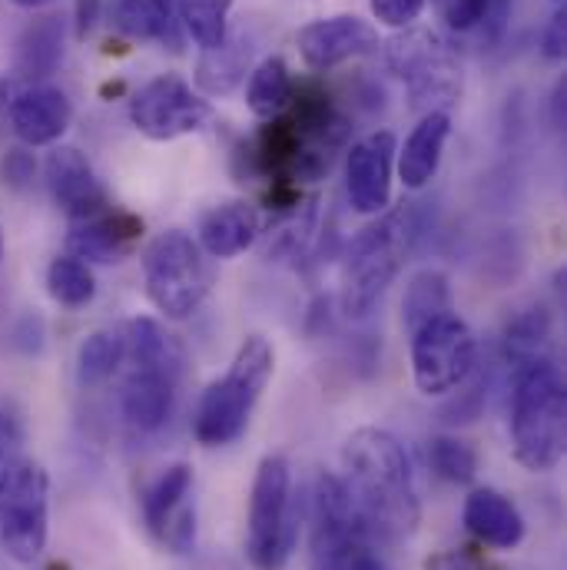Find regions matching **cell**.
I'll list each match as a JSON object with an SVG mask.
<instances>
[{
    "mask_svg": "<svg viewBox=\"0 0 567 570\" xmlns=\"http://www.w3.org/2000/svg\"><path fill=\"white\" fill-rule=\"evenodd\" d=\"M342 484L382 541H405L422 524V498L402 441L382 428H359L342 448Z\"/></svg>",
    "mask_w": 567,
    "mask_h": 570,
    "instance_id": "cell-1",
    "label": "cell"
},
{
    "mask_svg": "<svg viewBox=\"0 0 567 570\" xmlns=\"http://www.w3.org/2000/svg\"><path fill=\"white\" fill-rule=\"evenodd\" d=\"M567 392L555 362L541 358L515 372L511 389V444L515 458L535 471H555L565 458Z\"/></svg>",
    "mask_w": 567,
    "mask_h": 570,
    "instance_id": "cell-2",
    "label": "cell"
},
{
    "mask_svg": "<svg viewBox=\"0 0 567 570\" xmlns=\"http://www.w3.org/2000/svg\"><path fill=\"white\" fill-rule=\"evenodd\" d=\"M419 239V216L412 206L385 209L349 246L342 266V308L349 315H369L385 288L402 273Z\"/></svg>",
    "mask_w": 567,
    "mask_h": 570,
    "instance_id": "cell-3",
    "label": "cell"
},
{
    "mask_svg": "<svg viewBox=\"0 0 567 570\" xmlns=\"http://www.w3.org/2000/svg\"><path fill=\"white\" fill-rule=\"evenodd\" d=\"M273 365H276L273 345L263 335H250L239 345L229 372L219 382H213L196 405L193 434L199 444L219 448V444L236 441L246 431L256 402L263 399L273 379Z\"/></svg>",
    "mask_w": 567,
    "mask_h": 570,
    "instance_id": "cell-4",
    "label": "cell"
},
{
    "mask_svg": "<svg viewBox=\"0 0 567 570\" xmlns=\"http://www.w3.org/2000/svg\"><path fill=\"white\" fill-rule=\"evenodd\" d=\"M379 534L352 504L342 478L322 474L312 491V568L315 570H389Z\"/></svg>",
    "mask_w": 567,
    "mask_h": 570,
    "instance_id": "cell-5",
    "label": "cell"
},
{
    "mask_svg": "<svg viewBox=\"0 0 567 570\" xmlns=\"http://www.w3.org/2000/svg\"><path fill=\"white\" fill-rule=\"evenodd\" d=\"M299 541V508L292 501V471L280 454H270L256 468L250 498L246 558L256 570H283Z\"/></svg>",
    "mask_w": 567,
    "mask_h": 570,
    "instance_id": "cell-6",
    "label": "cell"
},
{
    "mask_svg": "<svg viewBox=\"0 0 567 570\" xmlns=\"http://www.w3.org/2000/svg\"><path fill=\"white\" fill-rule=\"evenodd\" d=\"M50 478L33 458H13L0 471V544L17 564H33L47 548Z\"/></svg>",
    "mask_w": 567,
    "mask_h": 570,
    "instance_id": "cell-7",
    "label": "cell"
},
{
    "mask_svg": "<svg viewBox=\"0 0 567 570\" xmlns=\"http://www.w3.org/2000/svg\"><path fill=\"white\" fill-rule=\"evenodd\" d=\"M143 283L149 302L166 318H186L206 298L213 276L203 249L186 233L169 229L143 249Z\"/></svg>",
    "mask_w": 567,
    "mask_h": 570,
    "instance_id": "cell-8",
    "label": "cell"
},
{
    "mask_svg": "<svg viewBox=\"0 0 567 570\" xmlns=\"http://www.w3.org/2000/svg\"><path fill=\"white\" fill-rule=\"evenodd\" d=\"M478 342L465 318L451 308L428 318L412 332V372L416 385L426 395H448L454 392L475 368Z\"/></svg>",
    "mask_w": 567,
    "mask_h": 570,
    "instance_id": "cell-9",
    "label": "cell"
},
{
    "mask_svg": "<svg viewBox=\"0 0 567 570\" xmlns=\"http://www.w3.org/2000/svg\"><path fill=\"white\" fill-rule=\"evenodd\" d=\"M213 117L206 97H199L186 80L163 73L153 77L140 94L130 100V120L143 137L156 142H169L196 134Z\"/></svg>",
    "mask_w": 567,
    "mask_h": 570,
    "instance_id": "cell-10",
    "label": "cell"
},
{
    "mask_svg": "<svg viewBox=\"0 0 567 570\" xmlns=\"http://www.w3.org/2000/svg\"><path fill=\"white\" fill-rule=\"evenodd\" d=\"M389 67L405 80L419 107H431L438 100L451 104L458 94V63L428 30H409L395 37L389 43Z\"/></svg>",
    "mask_w": 567,
    "mask_h": 570,
    "instance_id": "cell-11",
    "label": "cell"
},
{
    "mask_svg": "<svg viewBox=\"0 0 567 570\" xmlns=\"http://www.w3.org/2000/svg\"><path fill=\"white\" fill-rule=\"evenodd\" d=\"M395 137L389 130L369 134L352 142L345 159V189L355 213L379 216L392 199V163H395Z\"/></svg>",
    "mask_w": 567,
    "mask_h": 570,
    "instance_id": "cell-12",
    "label": "cell"
},
{
    "mask_svg": "<svg viewBox=\"0 0 567 570\" xmlns=\"http://www.w3.org/2000/svg\"><path fill=\"white\" fill-rule=\"evenodd\" d=\"M375 43H379L375 27L352 13L322 17L299 30V53L312 70H332L352 57L369 53Z\"/></svg>",
    "mask_w": 567,
    "mask_h": 570,
    "instance_id": "cell-13",
    "label": "cell"
},
{
    "mask_svg": "<svg viewBox=\"0 0 567 570\" xmlns=\"http://www.w3.org/2000/svg\"><path fill=\"white\" fill-rule=\"evenodd\" d=\"M43 173H47L50 196L70 219H87V216L107 209V193H104L90 159L77 146H57L47 156Z\"/></svg>",
    "mask_w": 567,
    "mask_h": 570,
    "instance_id": "cell-14",
    "label": "cell"
},
{
    "mask_svg": "<svg viewBox=\"0 0 567 570\" xmlns=\"http://www.w3.org/2000/svg\"><path fill=\"white\" fill-rule=\"evenodd\" d=\"M74 120V107L63 90L50 83H33L17 90L10 107V130L27 146H50L57 142Z\"/></svg>",
    "mask_w": 567,
    "mask_h": 570,
    "instance_id": "cell-15",
    "label": "cell"
},
{
    "mask_svg": "<svg viewBox=\"0 0 567 570\" xmlns=\"http://www.w3.org/2000/svg\"><path fill=\"white\" fill-rule=\"evenodd\" d=\"M143 233V219L130 213L100 209L87 219H70V256L87 263H117Z\"/></svg>",
    "mask_w": 567,
    "mask_h": 570,
    "instance_id": "cell-16",
    "label": "cell"
},
{
    "mask_svg": "<svg viewBox=\"0 0 567 570\" xmlns=\"http://www.w3.org/2000/svg\"><path fill=\"white\" fill-rule=\"evenodd\" d=\"M176 379L179 372H169V368H134L120 395L124 422L140 434L159 431L173 415Z\"/></svg>",
    "mask_w": 567,
    "mask_h": 570,
    "instance_id": "cell-17",
    "label": "cell"
},
{
    "mask_svg": "<svg viewBox=\"0 0 567 570\" xmlns=\"http://www.w3.org/2000/svg\"><path fill=\"white\" fill-rule=\"evenodd\" d=\"M465 528L495 551H511L525 541V518L511 498L491 488L471 491L465 501Z\"/></svg>",
    "mask_w": 567,
    "mask_h": 570,
    "instance_id": "cell-18",
    "label": "cell"
},
{
    "mask_svg": "<svg viewBox=\"0 0 567 570\" xmlns=\"http://www.w3.org/2000/svg\"><path fill=\"white\" fill-rule=\"evenodd\" d=\"M260 236V213L250 203H219L199 219V249L213 259H233L246 253Z\"/></svg>",
    "mask_w": 567,
    "mask_h": 570,
    "instance_id": "cell-19",
    "label": "cell"
},
{
    "mask_svg": "<svg viewBox=\"0 0 567 570\" xmlns=\"http://www.w3.org/2000/svg\"><path fill=\"white\" fill-rule=\"evenodd\" d=\"M63 40H67V23L57 13H47L40 20H33L13 50V80H27V83H43L47 77L57 73L60 60H63Z\"/></svg>",
    "mask_w": 567,
    "mask_h": 570,
    "instance_id": "cell-20",
    "label": "cell"
},
{
    "mask_svg": "<svg viewBox=\"0 0 567 570\" xmlns=\"http://www.w3.org/2000/svg\"><path fill=\"white\" fill-rule=\"evenodd\" d=\"M451 134V120L444 110H431L426 120L409 134V140L399 153V176L409 189H422L441 166V153Z\"/></svg>",
    "mask_w": 567,
    "mask_h": 570,
    "instance_id": "cell-21",
    "label": "cell"
},
{
    "mask_svg": "<svg viewBox=\"0 0 567 570\" xmlns=\"http://www.w3.org/2000/svg\"><path fill=\"white\" fill-rule=\"evenodd\" d=\"M117 27L134 40H159L169 50H179V13L176 0H120Z\"/></svg>",
    "mask_w": 567,
    "mask_h": 570,
    "instance_id": "cell-22",
    "label": "cell"
},
{
    "mask_svg": "<svg viewBox=\"0 0 567 570\" xmlns=\"http://www.w3.org/2000/svg\"><path fill=\"white\" fill-rule=\"evenodd\" d=\"M250 53H253V43L243 40V37H226L219 47L203 50L199 67H196V83H199V90L209 94V97H223V94L236 90L239 80L246 77Z\"/></svg>",
    "mask_w": 567,
    "mask_h": 570,
    "instance_id": "cell-23",
    "label": "cell"
},
{
    "mask_svg": "<svg viewBox=\"0 0 567 570\" xmlns=\"http://www.w3.org/2000/svg\"><path fill=\"white\" fill-rule=\"evenodd\" d=\"M124 358H127V335L120 328H97L77 348V382L84 389H97L107 379H114Z\"/></svg>",
    "mask_w": 567,
    "mask_h": 570,
    "instance_id": "cell-24",
    "label": "cell"
},
{
    "mask_svg": "<svg viewBox=\"0 0 567 570\" xmlns=\"http://www.w3.org/2000/svg\"><path fill=\"white\" fill-rule=\"evenodd\" d=\"M292 94H295V87H292V73H289L283 57H266V60L253 70V77H250L246 104H250V110H253L256 117L273 120V117H280V114L289 110Z\"/></svg>",
    "mask_w": 567,
    "mask_h": 570,
    "instance_id": "cell-25",
    "label": "cell"
},
{
    "mask_svg": "<svg viewBox=\"0 0 567 570\" xmlns=\"http://www.w3.org/2000/svg\"><path fill=\"white\" fill-rule=\"evenodd\" d=\"M127 335V358L134 362V368H169L179 372V348L176 342L163 332V325L156 318H134L124 328Z\"/></svg>",
    "mask_w": 567,
    "mask_h": 570,
    "instance_id": "cell-26",
    "label": "cell"
},
{
    "mask_svg": "<svg viewBox=\"0 0 567 570\" xmlns=\"http://www.w3.org/2000/svg\"><path fill=\"white\" fill-rule=\"evenodd\" d=\"M229 10L233 0H176L179 23L203 50H213L229 37Z\"/></svg>",
    "mask_w": 567,
    "mask_h": 570,
    "instance_id": "cell-27",
    "label": "cell"
},
{
    "mask_svg": "<svg viewBox=\"0 0 567 570\" xmlns=\"http://www.w3.org/2000/svg\"><path fill=\"white\" fill-rule=\"evenodd\" d=\"M451 308V292H448V279L434 269L419 273L409 288H405V298H402V322L409 332H416L419 325H426L428 318L441 315Z\"/></svg>",
    "mask_w": 567,
    "mask_h": 570,
    "instance_id": "cell-28",
    "label": "cell"
},
{
    "mask_svg": "<svg viewBox=\"0 0 567 570\" xmlns=\"http://www.w3.org/2000/svg\"><path fill=\"white\" fill-rule=\"evenodd\" d=\"M551 338V318L545 308H531L525 315H518L505 335V352H508V362L515 368H525L531 362H541L545 358V345Z\"/></svg>",
    "mask_w": 567,
    "mask_h": 570,
    "instance_id": "cell-29",
    "label": "cell"
},
{
    "mask_svg": "<svg viewBox=\"0 0 567 570\" xmlns=\"http://www.w3.org/2000/svg\"><path fill=\"white\" fill-rule=\"evenodd\" d=\"M189 494H193V471H189V464H173V468H166V471L146 488V494H143V518H146L149 531L156 534V528L166 521V514H169L179 501H186Z\"/></svg>",
    "mask_w": 567,
    "mask_h": 570,
    "instance_id": "cell-30",
    "label": "cell"
},
{
    "mask_svg": "<svg viewBox=\"0 0 567 570\" xmlns=\"http://www.w3.org/2000/svg\"><path fill=\"white\" fill-rule=\"evenodd\" d=\"M47 288L50 295L67 308H84L97 295V279L90 266L77 256H57L47 269Z\"/></svg>",
    "mask_w": 567,
    "mask_h": 570,
    "instance_id": "cell-31",
    "label": "cell"
},
{
    "mask_svg": "<svg viewBox=\"0 0 567 570\" xmlns=\"http://www.w3.org/2000/svg\"><path fill=\"white\" fill-rule=\"evenodd\" d=\"M428 464H431V471L441 481H451V484H471L475 474H478L475 451L461 438H451V434L431 438V444H428Z\"/></svg>",
    "mask_w": 567,
    "mask_h": 570,
    "instance_id": "cell-32",
    "label": "cell"
},
{
    "mask_svg": "<svg viewBox=\"0 0 567 570\" xmlns=\"http://www.w3.org/2000/svg\"><path fill=\"white\" fill-rule=\"evenodd\" d=\"M20 444H23V415L17 412L13 402H0V471L20 458Z\"/></svg>",
    "mask_w": 567,
    "mask_h": 570,
    "instance_id": "cell-33",
    "label": "cell"
},
{
    "mask_svg": "<svg viewBox=\"0 0 567 570\" xmlns=\"http://www.w3.org/2000/svg\"><path fill=\"white\" fill-rule=\"evenodd\" d=\"M33 176H37V159L27 149H20V146L17 149H7V156L0 159V179L10 189L23 193V189H30Z\"/></svg>",
    "mask_w": 567,
    "mask_h": 570,
    "instance_id": "cell-34",
    "label": "cell"
},
{
    "mask_svg": "<svg viewBox=\"0 0 567 570\" xmlns=\"http://www.w3.org/2000/svg\"><path fill=\"white\" fill-rule=\"evenodd\" d=\"M426 10V0H372V13L379 23L405 30L419 20V13Z\"/></svg>",
    "mask_w": 567,
    "mask_h": 570,
    "instance_id": "cell-35",
    "label": "cell"
},
{
    "mask_svg": "<svg viewBox=\"0 0 567 570\" xmlns=\"http://www.w3.org/2000/svg\"><path fill=\"white\" fill-rule=\"evenodd\" d=\"M485 13H488V0H448V7H444L448 27L451 30H461V33L478 30L481 20H485Z\"/></svg>",
    "mask_w": 567,
    "mask_h": 570,
    "instance_id": "cell-36",
    "label": "cell"
},
{
    "mask_svg": "<svg viewBox=\"0 0 567 570\" xmlns=\"http://www.w3.org/2000/svg\"><path fill=\"white\" fill-rule=\"evenodd\" d=\"M511 7H515V0H488V13H485V20L478 27L485 47H495L505 37L508 20H511Z\"/></svg>",
    "mask_w": 567,
    "mask_h": 570,
    "instance_id": "cell-37",
    "label": "cell"
},
{
    "mask_svg": "<svg viewBox=\"0 0 567 570\" xmlns=\"http://www.w3.org/2000/svg\"><path fill=\"white\" fill-rule=\"evenodd\" d=\"M426 570H498L491 561H485L475 551H444L428 561Z\"/></svg>",
    "mask_w": 567,
    "mask_h": 570,
    "instance_id": "cell-38",
    "label": "cell"
},
{
    "mask_svg": "<svg viewBox=\"0 0 567 570\" xmlns=\"http://www.w3.org/2000/svg\"><path fill=\"white\" fill-rule=\"evenodd\" d=\"M541 47H545V57H548V60H565V50H567L565 3H558V10H555L551 23H548V30H545V40H541Z\"/></svg>",
    "mask_w": 567,
    "mask_h": 570,
    "instance_id": "cell-39",
    "label": "cell"
},
{
    "mask_svg": "<svg viewBox=\"0 0 567 570\" xmlns=\"http://www.w3.org/2000/svg\"><path fill=\"white\" fill-rule=\"evenodd\" d=\"M17 97V80L13 77H0V137L10 130V107Z\"/></svg>",
    "mask_w": 567,
    "mask_h": 570,
    "instance_id": "cell-40",
    "label": "cell"
},
{
    "mask_svg": "<svg viewBox=\"0 0 567 570\" xmlns=\"http://www.w3.org/2000/svg\"><path fill=\"white\" fill-rule=\"evenodd\" d=\"M97 7H100V0H77V33H80V37L94 27Z\"/></svg>",
    "mask_w": 567,
    "mask_h": 570,
    "instance_id": "cell-41",
    "label": "cell"
},
{
    "mask_svg": "<svg viewBox=\"0 0 567 570\" xmlns=\"http://www.w3.org/2000/svg\"><path fill=\"white\" fill-rule=\"evenodd\" d=\"M565 97H567V87L565 80H558V87H555V97H551V110H555V127L558 130H565Z\"/></svg>",
    "mask_w": 567,
    "mask_h": 570,
    "instance_id": "cell-42",
    "label": "cell"
},
{
    "mask_svg": "<svg viewBox=\"0 0 567 570\" xmlns=\"http://www.w3.org/2000/svg\"><path fill=\"white\" fill-rule=\"evenodd\" d=\"M13 3H17V7H30V10H33V7H47V3H53V0H13Z\"/></svg>",
    "mask_w": 567,
    "mask_h": 570,
    "instance_id": "cell-43",
    "label": "cell"
},
{
    "mask_svg": "<svg viewBox=\"0 0 567 570\" xmlns=\"http://www.w3.org/2000/svg\"><path fill=\"white\" fill-rule=\"evenodd\" d=\"M0 263H3V229H0Z\"/></svg>",
    "mask_w": 567,
    "mask_h": 570,
    "instance_id": "cell-44",
    "label": "cell"
}]
</instances>
